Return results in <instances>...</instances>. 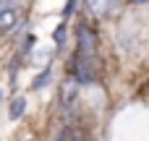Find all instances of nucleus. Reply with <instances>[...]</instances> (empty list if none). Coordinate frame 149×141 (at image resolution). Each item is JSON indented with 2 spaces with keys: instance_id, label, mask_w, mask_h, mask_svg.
<instances>
[{
  "instance_id": "1",
  "label": "nucleus",
  "mask_w": 149,
  "mask_h": 141,
  "mask_svg": "<svg viewBox=\"0 0 149 141\" xmlns=\"http://www.w3.org/2000/svg\"><path fill=\"white\" fill-rule=\"evenodd\" d=\"M76 52L79 55H97V31L89 24H81L76 31Z\"/></svg>"
},
{
  "instance_id": "2",
  "label": "nucleus",
  "mask_w": 149,
  "mask_h": 141,
  "mask_svg": "<svg viewBox=\"0 0 149 141\" xmlns=\"http://www.w3.org/2000/svg\"><path fill=\"white\" fill-rule=\"evenodd\" d=\"M24 113H26V97H13V102L8 105V118L18 120Z\"/></svg>"
},
{
  "instance_id": "3",
  "label": "nucleus",
  "mask_w": 149,
  "mask_h": 141,
  "mask_svg": "<svg viewBox=\"0 0 149 141\" xmlns=\"http://www.w3.org/2000/svg\"><path fill=\"white\" fill-rule=\"evenodd\" d=\"M52 76H55V73H52V68L47 65V68H45L39 76H34V81H31V92H39V89H45V86L52 81Z\"/></svg>"
},
{
  "instance_id": "4",
  "label": "nucleus",
  "mask_w": 149,
  "mask_h": 141,
  "mask_svg": "<svg viewBox=\"0 0 149 141\" xmlns=\"http://www.w3.org/2000/svg\"><path fill=\"white\" fill-rule=\"evenodd\" d=\"M16 24V10H13V5L10 8H0V29H8V26H13Z\"/></svg>"
},
{
  "instance_id": "5",
  "label": "nucleus",
  "mask_w": 149,
  "mask_h": 141,
  "mask_svg": "<svg viewBox=\"0 0 149 141\" xmlns=\"http://www.w3.org/2000/svg\"><path fill=\"white\" fill-rule=\"evenodd\" d=\"M86 3H89V8H92L94 16H105L110 10V0H86Z\"/></svg>"
},
{
  "instance_id": "6",
  "label": "nucleus",
  "mask_w": 149,
  "mask_h": 141,
  "mask_svg": "<svg viewBox=\"0 0 149 141\" xmlns=\"http://www.w3.org/2000/svg\"><path fill=\"white\" fill-rule=\"evenodd\" d=\"M65 34H68L65 24H58V29L52 31V39H55V47H58V50H60V47L65 44Z\"/></svg>"
},
{
  "instance_id": "7",
  "label": "nucleus",
  "mask_w": 149,
  "mask_h": 141,
  "mask_svg": "<svg viewBox=\"0 0 149 141\" xmlns=\"http://www.w3.org/2000/svg\"><path fill=\"white\" fill-rule=\"evenodd\" d=\"M34 44H37V34H26V37H24V44H21V52H24V55L31 52Z\"/></svg>"
},
{
  "instance_id": "8",
  "label": "nucleus",
  "mask_w": 149,
  "mask_h": 141,
  "mask_svg": "<svg viewBox=\"0 0 149 141\" xmlns=\"http://www.w3.org/2000/svg\"><path fill=\"white\" fill-rule=\"evenodd\" d=\"M76 8H79V0H68V3H65V8H63V18H71Z\"/></svg>"
},
{
  "instance_id": "9",
  "label": "nucleus",
  "mask_w": 149,
  "mask_h": 141,
  "mask_svg": "<svg viewBox=\"0 0 149 141\" xmlns=\"http://www.w3.org/2000/svg\"><path fill=\"white\" fill-rule=\"evenodd\" d=\"M128 3H134V5H144V3H149V0H128Z\"/></svg>"
},
{
  "instance_id": "10",
  "label": "nucleus",
  "mask_w": 149,
  "mask_h": 141,
  "mask_svg": "<svg viewBox=\"0 0 149 141\" xmlns=\"http://www.w3.org/2000/svg\"><path fill=\"white\" fill-rule=\"evenodd\" d=\"M0 102H3V89H0Z\"/></svg>"
}]
</instances>
